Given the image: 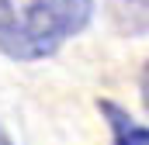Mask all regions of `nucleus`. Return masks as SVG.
Wrapping results in <instances>:
<instances>
[{"instance_id": "obj_4", "label": "nucleus", "mask_w": 149, "mask_h": 145, "mask_svg": "<svg viewBox=\"0 0 149 145\" xmlns=\"http://www.w3.org/2000/svg\"><path fill=\"white\" fill-rule=\"evenodd\" d=\"M0 145H14L10 138H7V131H3V128H0Z\"/></svg>"}, {"instance_id": "obj_1", "label": "nucleus", "mask_w": 149, "mask_h": 145, "mask_svg": "<svg viewBox=\"0 0 149 145\" xmlns=\"http://www.w3.org/2000/svg\"><path fill=\"white\" fill-rule=\"evenodd\" d=\"M94 0H0V52L14 62L56 55L87 28Z\"/></svg>"}, {"instance_id": "obj_3", "label": "nucleus", "mask_w": 149, "mask_h": 145, "mask_svg": "<svg viewBox=\"0 0 149 145\" xmlns=\"http://www.w3.org/2000/svg\"><path fill=\"white\" fill-rule=\"evenodd\" d=\"M142 104L149 110V62H146V69H142Z\"/></svg>"}, {"instance_id": "obj_2", "label": "nucleus", "mask_w": 149, "mask_h": 145, "mask_svg": "<svg viewBox=\"0 0 149 145\" xmlns=\"http://www.w3.org/2000/svg\"><path fill=\"white\" fill-rule=\"evenodd\" d=\"M101 110H104V117H108V124H111L114 145H149V128L139 124V121H132L118 104L101 100Z\"/></svg>"}]
</instances>
